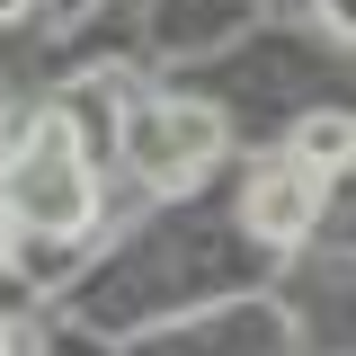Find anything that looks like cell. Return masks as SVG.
Segmentation results:
<instances>
[{"instance_id":"obj_1","label":"cell","mask_w":356,"mask_h":356,"mask_svg":"<svg viewBox=\"0 0 356 356\" xmlns=\"http://www.w3.org/2000/svg\"><path fill=\"white\" fill-rule=\"evenodd\" d=\"M0 214L27 222L36 241H63V232H89V152L72 116H44L18 152H9V178H0Z\"/></svg>"},{"instance_id":"obj_2","label":"cell","mask_w":356,"mask_h":356,"mask_svg":"<svg viewBox=\"0 0 356 356\" xmlns=\"http://www.w3.org/2000/svg\"><path fill=\"white\" fill-rule=\"evenodd\" d=\"M116 152H125V170L143 178V187H187V178L222 152V116L214 107H170V98H152V107H134L125 125H116Z\"/></svg>"},{"instance_id":"obj_3","label":"cell","mask_w":356,"mask_h":356,"mask_svg":"<svg viewBox=\"0 0 356 356\" xmlns=\"http://www.w3.org/2000/svg\"><path fill=\"white\" fill-rule=\"evenodd\" d=\"M321 187L330 178H312V170H259L250 187H241V232L250 241H267V250H294L312 222H321Z\"/></svg>"},{"instance_id":"obj_4","label":"cell","mask_w":356,"mask_h":356,"mask_svg":"<svg viewBox=\"0 0 356 356\" xmlns=\"http://www.w3.org/2000/svg\"><path fill=\"white\" fill-rule=\"evenodd\" d=\"M285 161L312 178H339L356 161V116L348 107H312V116H294V134H285Z\"/></svg>"},{"instance_id":"obj_5","label":"cell","mask_w":356,"mask_h":356,"mask_svg":"<svg viewBox=\"0 0 356 356\" xmlns=\"http://www.w3.org/2000/svg\"><path fill=\"white\" fill-rule=\"evenodd\" d=\"M18 259H0V330H18L27 312H36V276H9Z\"/></svg>"},{"instance_id":"obj_6","label":"cell","mask_w":356,"mask_h":356,"mask_svg":"<svg viewBox=\"0 0 356 356\" xmlns=\"http://www.w3.org/2000/svg\"><path fill=\"white\" fill-rule=\"evenodd\" d=\"M321 9H330V18H339V27L356 36V0H321Z\"/></svg>"},{"instance_id":"obj_7","label":"cell","mask_w":356,"mask_h":356,"mask_svg":"<svg viewBox=\"0 0 356 356\" xmlns=\"http://www.w3.org/2000/svg\"><path fill=\"white\" fill-rule=\"evenodd\" d=\"M27 9H36V0H0V27H18V18H27Z\"/></svg>"},{"instance_id":"obj_8","label":"cell","mask_w":356,"mask_h":356,"mask_svg":"<svg viewBox=\"0 0 356 356\" xmlns=\"http://www.w3.org/2000/svg\"><path fill=\"white\" fill-rule=\"evenodd\" d=\"M0 125H9V81H0Z\"/></svg>"},{"instance_id":"obj_9","label":"cell","mask_w":356,"mask_h":356,"mask_svg":"<svg viewBox=\"0 0 356 356\" xmlns=\"http://www.w3.org/2000/svg\"><path fill=\"white\" fill-rule=\"evenodd\" d=\"M9 356H27V348H9Z\"/></svg>"}]
</instances>
